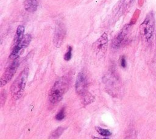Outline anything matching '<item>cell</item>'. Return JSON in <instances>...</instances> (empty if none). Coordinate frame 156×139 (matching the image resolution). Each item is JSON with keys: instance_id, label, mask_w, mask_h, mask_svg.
Here are the masks:
<instances>
[{"instance_id": "6da1fadb", "label": "cell", "mask_w": 156, "mask_h": 139, "mask_svg": "<svg viewBox=\"0 0 156 139\" xmlns=\"http://www.w3.org/2000/svg\"><path fill=\"white\" fill-rule=\"evenodd\" d=\"M70 80L68 77L63 76L58 79L53 85L49 93V100L55 104L59 102L69 88Z\"/></svg>"}, {"instance_id": "7a4b0ae2", "label": "cell", "mask_w": 156, "mask_h": 139, "mask_svg": "<svg viewBox=\"0 0 156 139\" xmlns=\"http://www.w3.org/2000/svg\"><path fill=\"white\" fill-rule=\"evenodd\" d=\"M29 68H25L17 76L12 83L10 90L12 98L14 100L19 99L23 94L27 80Z\"/></svg>"}, {"instance_id": "3957f363", "label": "cell", "mask_w": 156, "mask_h": 139, "mask_svg": "<svg viewBox=\"0 0 156 139\" xmlns=\"http://www.w3.org/2000/svg\"><path fill=\"white\" fill-rule=\"evenodd\" d=\"M155 27V19L154 13L151 12L146 16L140 25V33L143 40L149 43L153 37Z\"/></svg>"}, {"instance_id": "277c9868", "label": "cell", "mask_w": 156, "mask_h": 139, "mask_svg": "<svg viewBox=\"0 0 156 139\" xmlns=\"http://www.w3.org/2000/svg\"><path fill=\"white\" fill-rule=\"evenodd\" d=\"M31 40H32L31 35L29 34H26L18 44L13 46V48L9 57L14 60L19 58V56L23 52L24 49L29 46V45L31 41Z\"/></svg>"}, {"instance_id": "5b68a950", "label": "cell", "mask_w": 156, "mask_h": 139, "mask_svg": "<svg viewBox=\"0 0 156 139\" xmlns=\"http://www.w3.org/2000/svg\"><path fill=\"white\" fill-rule=\"evenodd\" d=\"M108 35L106 33L102 35L93 44V49L96 55L99 57L104 56L106 52L108 45Z\"/></svg>"}, {"instance_id": "8992f818", "label": "cell", "mask_w": 156, "mask_h": 139, "mask_svg": "<svg viewBox=\"0 0 156 139\" xmlns=\"http://www.w3.org/2000/svg\"><path fill=\"white\" fill-rule=\"evenodd\" d=\"M20 64V61L19 58H18L14 60L12 64L6 68L1 78V87H3L6 85L12 79Z\"/></svg>"}, {"instance_id": "52a82bcc", "label": "cell", "mask_w": 156, "mask_h": 139, "mask_svg": "<svg viewBox=\"0 0 156 139\" xmlns=\"http://www.w3.org/2000/svg\"><path fill=\"white\" fill-rule=\"evenodd\" d=\"M88 87V80L86 74L83 72H80L76 78L75 84V90L76 93L82 96H84L87 93Z\"/></svg>"}, {"instance_id": "ba28073f", "label": "cell", "mask_w": 156, "mask_h": 139, "mask_svg": "<svg viewBox=\"0 0 156 139\" xmlns=\"http://www.w3.org/2000/svg\"><path fill=\"white\" fill-rule=\"evenodd\" d=\"M130 30V26L126 25L123 27L118 35L113 40L112 42V47L114 49H118L121 47L128 39Z\"/></svg>"}, {"instance_id": "9c48e42d", "label": "cell", "mask_w": 156, "mask_h": 139, "mask_svg": "<svg viewBox=\"0 0 156 139\" xmlns=\"http://www.w3.org/2000/svg\"><path fill=\"white\" fill-rule=\"evenodd\" d=\"M65 35L66 29L64 25L62 23L57 24L55 27L53 39V43L57 48H58L62 45L65 39Z\"/></svg>"}, {"instance_id": "30bf717a", "label": "cell", "mask_w": 156, "mask_h": 139, "mask_svg": "<svg viewBox=\"0 0 156 139\" xmlns=\"http://www.w3.org/2000/svg\"><path fill=\"white\" fill-rule=\"evenodd\" d=\"M38 5L37 0H26L24 2V9L29 13L35 12L37 9Z\"/></svg>"}, {"instance_id": "8fae6325", "label": "cell", "mask_w": 156, "mask_h": 139, "mask_svg": "<svg viewBox=\"0 0 156 139\" xmlns=\"http://www.w3.org/2000/svg\"><path fill=\"white\" fill-rule=\"evenodd\" d=\"M24 33V27L23 25H20L16 29V34L14 37V40H13V46L18 44L21 39L23 38Z\"/></svg>"}, {"instance_id": "7c38bea8", "label": "cell", "mask_w": 156, "mask_h": 139, "mask_svg": "<svg viewBox=\"0 0 156 139\" xmlns=\"http://www.w3.org/2000/svg\"><path fill=\"white\" fill-rule=\"evenodd\" d=\"M65 128L63 127H58L55 129L50 135L48 139H58L62 133L64 132Z\"/></svg>"}, {"instance_id": "4fadbf2b", "label": "cell", "mask_w": 156, "mask_h": 139, "mask_svg": "<svg viewBox=\"0 0 156 139\" xmlns=\"http://www.w3.org/2000/svg\"><path fill=\"white\" fill-rule=\"evenodd\" d=\"M96 130L102 136H105V137H107V136H110L112 135V133L110 130H108V129H103L102 127H95Z\"/></svg>"}, {"instance_id": "5bb4252c", "label": "cell", "mask_w": 156, "mask_h": 139, "mask_svg": "<svg viewBox=\"0 0 156 139\" xmlns=\"http://www.w3.org/2000/svg\"><path fill=\"white\" fill-rule=\"evenodd\" d=\"M65 108H62L55 115V119L58 121H61L65 118Z\"/></svg>"}, {"instance_id": "9a60e30c", "label": "cell", "mask_w": 156, "mask_h": 139, "mask_svg": "<svg viewBox=\"0 0 156 139\" xmlns=\"http://www.w3.org/2000/svg\"><path fill=\"white\" fill-rule=\"evenodd\" d=\"M72 57V48L71 46H68L66 52L64 55V59L66 61H69Z\"/></svg>"}, {"instance_id": "2e32d148", "label": "cell", "mask_w": 156, "mask_h": 139, "mask_svg": "<svg viewBox=\"0 0 156 139\" xmlns=\"http://www.w3.org/2000/svg\"><path fill=\"white\" fill-rule=\"evenodd\" d=\"M120 64L122 68L126 67V60L124 56H122L120 59Z\"/></svg>"}, {"instance_id": "e0dca14e", "label": "cell", "mask_w": 156, "mask_h": 139, "mask_svg": "<svg viewBox=\"0 0 156 139\" xmlns=\"http://www.w3.org/2000/svg\"><path fill=\"white\" fill-rule=\"evenodd\" d=\"M92 139H109L108 138H98V137H93L92 138Z\"/></svg>"}]
</instances>
